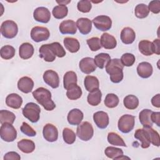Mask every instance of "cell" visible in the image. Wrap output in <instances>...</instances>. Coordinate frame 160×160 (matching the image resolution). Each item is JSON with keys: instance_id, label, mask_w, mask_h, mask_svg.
<instances>
[{"instance_id": "1", "label": "cell", "mask_w": 160, "mask_h": 160, "mask_svg": "<svg viewBox=\"0 0 160 160\" xmlns=\"http://www.w3.org/2000/svg\"><path fill=\"white\" fill-rule=\"evenodd\" d=\"M32 96L46 111H52L56 108L55 103L51 99V92L48 89L38 88L32 92Z\"/></svg>"}, {"instance_id": "2", "label": "cell", "mask_w": 160, "mask_h": 160, "mask_svg": "<svg viewBox=\"0 0 160 160\" xmlns=\"http://www.w3.org/2000/svg\"><path fill=\"white\" fill-rule=\"evenodd\" d=\"M106 68V71L110 76V80L114 83H119L123 79V68L119 59L114 58L111 59Z\"/></svg>"}, {"instance_id": "3", "label": "cell", "mask_w": 160, "mask_h": 160, "mask_svg": "<svg viewBox=\"0 0 160 160\" xmlns=\"http://www.w3.org/2000/svg\"><path fill=\"white\" fill-rule=\"evenodd\" d=\"M23 116L31 122H37L40 118V107L34 102L27 103L22 110Z\"/></svg>"}, {"instance_id": "4", "label": "cell", "mask_w": 160, "mask_h": 160, "mask_svg": "<svg viewBox=\"0 0 160 160\" xmlns=\"http://www.w3.org/2000/svg\"><path fill=\"white\" fill-rule=\"evenodd\" d=\"M94 134V129L91 123L84 121L79 124L76 129V135L82 141H88L90 140Z\"/></svg>"}, {"instance_id": "5", "label": "cell", "mask_w": 160, "mask_h": 160, "mask_svg": "<svg viewBox=\"0 0 160 160\" xmlns=\"http://www.w3.org/2000/svg\"><path fill=\"white\" fill-rule=\"evenodd\" d=\"M18 27L17 24L12 20L4 21L1 26V34L6 38H14L18 34Z\"/></svg>"}, {"instance_id": "6", "label": "cell", "mask_w": 160, "mask_h": 160, "mask_svg": "<svg viewBox=\"0 0 160 160\" xmlns=\"http://www.w3.org/2000/svg\"><path fill=\"white\" fill-rule=\"evenodd\" d=\"M135 124V117L131 114L122 115L119 119L118 127L122 133H128L132 130Z\"/></svg>"}, {"instance_id": "7", "label": "cell", "mask_w": 160, "mask_h": 160, "mask_svg": "<svg viewBox=\"0 0 160 160\" xmlns=\"http://www.w3.org/2000/svg\"><path fill=\"white\" fill-rule=\"evenodd\" d=\"M0 136L6 142H12L17 138L16 129L11 124L4 123L0 128Z\"/></svg>"}, {"instance_id": "8", "label": "cell", "mask_w": 160, "mask_h": 160, "mask_svg": "<svg viewBox=\"0 0 160 160\" xmlns=\"http://www.w3.org/2000/svg\"><path fill=\"white\" fill-rule=\"evenodd\" d=\"M134 138L141 142V146L142 148L146 149L149 148L151 144L150 127L138 129L134 133Z\"/></svg>"}, {"instance_id": "9", "label": "cell", "mask_w": 160, "mask_h": 160, "mask_svg": "<svg viewBox=\"0 0 160 160\" xmlns=\"http://www.w3.org/2000/svg\"><path fill=\"white\" fill-rule=\"evenodd\" d=\"M50 36L49 31L47 28L42 26H35L31 31V39L37 42L46 41Z\"/></svg>"}, {"instance_id": "10", "label": "cell", "mask_w": 160, "mask_h": 160, "mask_svg": "<svg viewBox=\"0 0 160 160\" xmlns=\"http://www.w3.org/2000/svg\"><path fill=\"white\" fill-rule=\"evenodd\" d=\"M94 26L101 31H106L109 30L112 26L111 19L105 15H100L96 16L92 19Z\"/></svg>"}, {"instance_id": "11", "label": "cell", "mask_w": 160, "mask_h": 160, "mask_svg": "<svg viewBox=\"0 0 160 160\" xmlns=\"http://www.w3.org/2000/svg\"><path fill=\"white\" fill-rule=\"evenodd\" d=\"M43 79L45 83L53 89H56L59 86V78L58 74L51 69L46 71L43 74Z\"/></svg>"}, {"instance_id": "12", "label": "cell", "mask_w": 160, "mask_h": 160, "mask_svg": "<svg viewBox=\"0 0 160 160\" xmlns=\"http://www.w3.org/2000/svg\"><path fill=\"white\" fill-rule=\"evenodd\" d=\"M42 134L44 138L49 142H54L58 138V131L57 128L52 124L48 123L42 129Z\"/></svg>"}, {"instance_id": "13", "label": "cell", "mask_w": 160, "mask_h": 160, "mask_svg": "<svg viewBox=\"0 0 160 160\" xmlns=\"http://www.w3.org/2000/svg\"><path fill=\"white\" fill-rule=\"evenodd\" d=\"M33 18L38 22L47 23L51 19V12L45 7H38L34 11Z\"/></svg>"}, {"instance_id": "14", "label": "cell", "mask_w": 160, "mask_h": 160, "mask_svg": "<svg viewBox=\"0 0 160 160\" xmlns=\"http://www.w3.org/2000/svg\"><path fill=\"white\" fill-rule=\"evenodd\" d=\"M93 120L96 125L100 129L106 128L109 122L108 113L102 111L96 112L93 114Z\"/></svg>"}, {"instance_id": "15", "label": "cell", "mask_w": 160, "mask_h": 160, "mask_svg": "<svg viewBox=\"0 0 160 160\" xmlns=\"http://www.w3.org/2000/svg\"><path fill=\"white\" fill-rule=\"evenodd\" d=\"M79 66L80 70L85 74H90L94 72L97 67L95 64L94 59L89 57L82 58L79 62Z\"/></svg>"}, {"instance_id": "16", "label": "cell", "mask_w": 160, "mask_h": 160, "mask_svg": "<svg viewBox=\"0 0 160 160\" xmlns=\"http://www.w3.org/2000/svg\"><path fill=\"white\" fill-rule=\"evenodd\" d=\"M59 29L62 34H74L77 31L76 23L71 19L64 20L59 24Z\"/></svg>"}, {"instance_id": "17", "label": "cell", "mask_w": 160, "mask_h": 160, "mask_svg": "<svg viewBox=\"0 0 160 160\" xmlns=\"http://www.w3.org/2000/svg\"><path fill=\"white\" fill-rule=\"evenodd\" d=\"M34 87V81L28 76L20 78L18 82V88L22 92L28 94L32 91Z\"/></svg>"}, {"instance_id": "18", "label": "cell", "mask_w": 160, "mask_h": 160, "mask_svg": "<svg viewBox=\"0 0 160 160\" xmlns=\"http://www.w3.org/2000/svg\"><path fill=\"white\" fill-rule=\"evenodd\" d=\"M83 117H84V115L82 112L79 109L74 108L71 109L69 112L68 114L67 119L69 124H70L71 125L77 126L81 122L83 119Z\"/></svg>"}, {"instance_id": "19", "label": "cell", "mask_w": 160, "mask_h": 160, "mask_svg": "<svg viewBox=\"0 0 160 160\" xmlns=\"http://www.w3.org/2000/svg\"><path fill=\"white\" fill-rule=\"evenodd\" d=\"M39 57L46 62H52L56 59V55L50 48L49 44L42 45L39 49Z\"/></svg>"}, {"instance_id": "20", "label": "cell", "mask_w": 160, "mask_h": 160, "mask_svg": "<svg viewBox=\"0 0 160 160\" xmlns=\"http://www.w3.org/2000/svg\"><path fill=\"white\" fill-rule=\"evenodd\" d=\"M76 26L80 33L86 35L89 34L91 31L92 21L87 18H80L76 21Z\"/></svg>"}, {"instance_id": "21", "label": "cell", "mask_w": 160, "mask_h": 160, "mask_svg": "<svg viewBox=\"0 0 160 160\" xmlns=\"http://www.w3.org/2000/svg\"><path fill=\"white\" fill-rule=\"evenodd\" d=\"M100 41L101 46L106 49H112L117 45L116 38L112 35L107 32H104L101 35Z\"/></svg>"}, {"instance_id": "22", "label": "cell", "mask_w": 160, "mask_h": 160, "mask_svg": "<svg viewBox=\"0 0 160 160\" xmlns=\"http://www.w3.org/2000/svg\"><path fill=\"white\" fill-rule=\"evenodd\" d=\"M152 65L148 62H142L137 67V72L142 78H148L152 74Z\"/></svg>"}, {"instance_id": "23", "label": "cell", "mask_w": 160, "mask_h": 160, "mask_svg": "<svg viewBox=\"0 0 160 160\" xmlns=\"http://www.w3.org/2000/svg\"><path fill=\"white\" fill-rule=\"evenodd\" d=\"M121 40L125 44H130L134 42L136 38L134 31L129 27L123 28L121 32Z\"/></svg>"}, {"instance_id": "24", "label": "cell", "mask_w": 160, "mask_h": 160, "mask_svg": "<svg viewBox=\"0 0 160 160\" xmlns=\"http://www.w3.org/2000/svg\"><path fill=\"white\" fill-rule=\"evenodd\" d=\"M22 103V98L18 94L11 93L6 98V105L11 108L17 109L20 108Z\"/></svg>"}, {"instance_id": "25", "label": "cell", "mask_w": 160, "mask_h": 160, "mask_svg": "<svg viewBox=\"0 0 160 160\" xmlns=\"http://www.w3.org/2000/svg\"><path fill=\"white\" fill-rule=\"evenodd\" d=\"M34 51V47L31 44L24 42L19 46V55L22 59H28L32 56Z\"/></svg>"}, {"instance_id": "26", "label": "cell", "mask_w": 160, "mask_h": 160, "mask_svg": "<svg viewBox=\"0 0 160 160\" xmlns=\"http://www.w3.org/2000/svg\"><path fill=\"white\" fill-rule=\"evenodd\" d=\"M18 148L22 152L29 154L34 151L35 144L30 139H22L18 142Z\"/></svg>"}, {"instance_id": "27", "label": "cell", "mask_w": 160, "mask_h": 160, "mask_svg": "<svg viewBox=\"0 0 160 160\" xmlns=\"http://www.w3.org/2000/svg\"><path fill=\"white\" fill-rule=\"evenodd\" d=\"M84 84L85 89L90 92L99 89V82L98 79L93 76H87L84 78Z\"/></svg>"}, {"instance_id": "28", "label": "cell", "mask_w": 160, "mask_h": 160, "mask_svg": "<svg viewBox=\"0 0 160 160\" xmlns=\"http://www.w3.org/2000/svg\"><path fill=\"white\" fill-rule=\"evenodd\" d=\"M63 43L66 49L72 53L77 52L80 48V44L78 40L74 38H65L63 41Z\"/></svg>"}, {"instance_id": "29", "label": "cell", "mask_w": 160, "mask_h": 160, "mask_svg": "<svg viewBox=\"0 0 160 160\" xmlns=\"http://www.w3.org/2000/svg\"><path fill=\"white\" fill-rule=\"evenodd\" d=\"M152 112V111L149 109H144L139 112V121L143 127H152L153 124L151 118V115Z\"/></svg>"}, {"instance_id": "30", "label": "cell", "mask_w": 160, "mask_h": 160, "mask_svg": "<svg viewBox=\"0 0 160 160\" xmlns=\"http://www.w3.org/2000/svg\"><path fill=\"white\" fill-rule=\"evenodd\" d=\"M111 57L109 54L101 52L95 56L94 61L97 67L100 69H103L106 66L108 63L110 61Z\"/></svg>"}, {"instance_id": "31", "label": "cell", "mask_w": 160, "mask_h": 160, "mask_svg": "<svg viewBox=\"0 0 160 160\" xmlns=\"http://www.w3.org/2000/svg\"><path fill=\"white\" fill-rule=\"evenodd\" d=\"M77 75L75 72L70 71L66 72L63 77L64 88L67 90L71 86L77 84Z\"/></svg>"}, {"instance_id": "32", "label": "cell", "mask_w": 160, "mask_h": 160, "mask_svg": "<svg viewBox=\"0 0 160 160\" xmlns=\"http://www.w3.org/2000/svg\"><path fill=\"white\" fill-rule=\"evenodd\" d=\"M82 93L81 88L76 84L71 86L67 89L66 96L70 100H76L81 98Z\"/></svg>"}, {"instance_id": "33", "label": "cell", "mask_w": 160, "mask_h": 160, "mask_svg": "<svg viewBox=\"0 0 160 160\" xmlns=\"http://www.w3.org/2000/svg\"><path fill=\"white\" fill-rule=\"evenodd\" d=\"M105 155L112 159H119V158L123 155V151L121 149L113 147V146H108L104 150Z\"/></svg>"}, {"instance_id": "34", "label": "cell", "mask_w": 160, "mask_h": 160, "mask_svg": "<svg viewBox=\"0 0 160 160\" xmlns=\"http://www.w3.org/2000/svg\"><path fill=\"white\" fill-rule=\"evenodd\" d=\"M123 104L126 108L132 110L135 109L138 107L139 99L138 98L132 94L126 96L123 100Z\"/></svg>"}, {"instance_id": "35", "label": "cell", "mask_w": 160, "mask_h": 160, "mask_svg": "<svg viewBox=\"0 0 160 160\" xmlns=\"http://www.w3.org/2000/svg\"><path fill=\"white\" fill-rule=\"evenodd\" d=\"M101 98H102L101 91L99 89H97L92 92H90L88 94L87 101L90 105L92 106H98L101 102Z\"/></svg>"}, {"instance_id": "36", "label": "cell", "mask_w": 160, "mask_h": 160, "mask_svg": "<svg viewBox=\"0 0 160 160\" xmlns=\"http://www.w3.org/2000/svg\"><path fill=\"white\" fill-rule=\"evenodd\" d=\"M108 142L114 146H124L126 147V144L124 141L123 139L117 133L114 132H109L108 134Z\"/></svg>"}, {"instance_id": "37", "label": "cell", "mask_w": 160, "mask_h": 160, "mask_svg": "<svg viewBox=\"0 0 160 160\" xmlns=\"http://www.w3.org/2000/svg\"><path fill=\"white\" fill-rule=\"evenodd\" d=\"M16 119L15 114L8 110L0 111V122L1 124L4 123H9L12 124Z\"/></svg>"}, {"instance_id": "38", "label": "cell", "mask_w": 160, "mask_h": 160, "mask_svg": "<svg viewBox=\"0 0 160 160\" xmlns=\"http://www.w3.org/2000/svg\"><path fill=\"white\" fill-rule=\"evenodd\" d=\"M139 51L144 56H151L153 54L152 50V42L148 40H142L139 42Z\"/></svg>"}, {"instance_id": "39", "label": "cell", "mask_w": 160, "mask_h": 160, "mask_svg": "<svg viewBox=\"0 0 160 160\" xmlns=\"http://www.w3.org/2000/svg\"><path fill=\"white\" fill-rule=\"evenodd\" d=\"M68 12V9L66 5L59 4L55 6L52 11L53 16L58 19H63L65 18Z\"/></svg>"}, {"instance_id": "40", "label": "cell", "mask_w": 160, "mask_h": 160, "mask_svg": "<svg viewBox=\"0 0 160 160\" xmlns=\"http://www.w3.org/2000/svg\"><path fill=\"white\" fill-rule=\"evenodd\" d=\"M16 50L12 46L5 45L2 46L0 51L1 57L6 60L12 58L15 55Z\"/></svg>"}, {"instance_id": "41", "label": "cell", "mask_w": 160, "mask_h": 160, "mask_svg": "<svg viewBox=\"0 0 160 160\" xmlns=\"http://www.w3.org/2000/svg\"><path fill=\"white\" fill-rule=\"evenodd\" d=\"M134 13L138 18L143 19L149 15V11L147 5L144 4H139L135 7Z\"/></svg>"}, {"instance_id": "42", "label": "cell", "mask_w": 160, "mask_h": 160, "mask_svg": "<svg viewBox=\"0 0 160 160\" xmlns=\"http://www.w3.org/2000/svg\"><path fill=\"white\" fill-rule=\"evenodd\" d=\"M119 102V98L113 93H109L106 95L104 99V104L109 108H114L116 107Z\"/></svg>"}, {"instance_id": "43", "label": "cell", "mask_w": 160, "mask_h": 160, "mask_svg": "<svg viewBox=\"0 0 160 160\" xmlns=\"http://www.w3.org/2000/svg\"><path fill=\"white\" fill-rule=\"evenodd\" d=\"M62 138L66 143L72 144L76 141V135L72 129L68 128H65L62 131Z\"/></svg>"}, {"instance_id": "44", "label": "cell", "mask_w": 160, "mask_h": 160, "mask_svg": "<svg viewBox=\"0 0 160 160\" xmlns=\"http://www.w3.org/2000/svg\"><path fill=\"white\" fill-rule=\"evenodd\" d=\"M49 46L56 56L58 58H62L65 56L66 51L59 42H54L49 44Z\"/></svg>"}, {"instance_id": "45", "label": "cell", "mask_w": 160, "mask_h": 160, "mask_svg": "<svg viewBox=\"0 0 160 160\" xmlns=\"http://www.w3.org/2000/svg\"><path fill=\"white\" fill-rule=\"evenodd\" d=\"M87 44L92 51H97L101 48L100 39L98 37H92L87 39Z\"/></svg>"}, {"instance_id": "46", "label": "cell", "mask_w": 160, "mask_h": 160, "mask_svg": "<svg viewBox=\"0 0 160 160\" xmlns=\"http://www.w3.org/2000/svg\"><path fill=\"white\" fill-rule=\"evenodd\" d=\"M120 60L124 66L129 67L135 62L136 58L134 55L131 53H125L122 55Z\"/></svg>"}, {"instance_id": "47", "label": "cell", "mask_w": 160, "mask_h": 160, "mask_svg": "<svg viewBox=\"0 0 160 160\" xmlns=\"http://www.w3.org/2000/svg\"><path fill=\"white\" fill-rule=\"evenodd\" d=\"M77 8L80 12L83 13H86V12H89L91 11L92 8V4L90 1L82 0V1H79L78 2Z\"/></svg>"}, {"instance_id": "48", "label": "cell", "mask_w": 160, "mask_h": 160, "mask_svg": "<svg viewBox=\"0 0 160 160\" xmlns=\"http://www.w3.org/2000/svg\"><path fill=\"white\" fill-rule=\"evenodd\" d=\"M20 129H21V132L23 134H24L25 135H27L28 136L33 137L36 135V131L26 122H23L22 123V125H21Z\"/></svg>"}, {"instance_id": "49", "label": "cell", "mask_w": 160, "mask_h": 160, "mask_svg": "<svg viewBox=\"0 0 160 160\" xmlns=\"http://www.w3.org/2000/svg\"><path fill=\"white\" fill-rule=\"evenodd\" d=\"M149 11L154 14H158L160 12V1L158 0L151 1L148 5Z\"/></svg>"}, {"instance_id": "50", "label": "cell", "mask_w": 160, "mask_h": 160, "mask_svg": "<svg viewBox=\"0 0 160 160\" xmlns=\"http://www.w3.org/2000/svg\"><path fill=\"white\" fill-rule=\"evenodd\" d=\"M150 134H151V143L153 145L159 147V133L150 127Z\"/></svg>"}, {"instance_id": "51", "label": "cell", "mask_w": 160, "mask_h": 160, "mask_svg": "<svg viewBox=\"0 0 160 160\" xmlns=\"http://www.w3.org/2000/svg\"><path fill=\"white\" fill-rule=\"evenodd\" d=\"M4 160H9V159H13V160H19L21 159V157L19 154L14 151H11L8 152L4 156L3 158Z\"/></svg>"}, {"instance_id": "52", "label": "cell", "mask_w": 160, "mask_h": 160, "mask_svg": "<svg viewBox=\"0 0 160 160\" xmlns=\"http://www.w3.org/2000/svg\"><path fill=\"white\" fill-rule=\"evenodd\" d=\"M151 121L152 122L155 123L158 126H160V112H153L151 115Z\"/></svg>"}, {"instance_id": "53", "label": "cell", "mask_w": 160, "mask_h": 160, "mask_svg": "<svg viewBox=\"0 0 160 160\" xmlns=\"http://www.w3.org/2000/svg\"><path fill=\"white\" fill-rule=\"evenodd\" d=\"M152 50L153 53H155L158 55L160 54V49H159V39H156L152 42Z\"/></svg>"}, {"instance_id": "54", "label": "cell", "mask_w": 160, "mask_h": 160, "mask_svg": "<svg viewBox=\"0 0 160 160\" xmlns=\"http://www.w3.org/2000/svg\"><path fill=\"white\" fill-rule=\"evenodd\" d=\"M151 103L153 106L156 108L160 107V94H158L153 96L151 99Z\"/></svg>"}]
</instances>
